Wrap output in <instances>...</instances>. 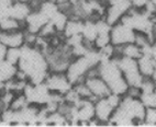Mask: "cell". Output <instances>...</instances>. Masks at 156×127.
Instances as JSON below:
<instances>
[{
  "label": "cell",
  "mask_w": 156,
  "mask_h": 127,
  "mask_svg": "<svg viewBox=\"0 0 156 127\" xmlns=\"http://www.w3.org/2000/svg\"><path fill=\"white\" fill-rule=\"evenodd\" d=\"M18 69L25 77L28 82L37 84L44 82L50 69L45 54L34 45L24 44L21 47V56Z\"/></svg>",
  "instance_id": "obj_1"
},
{
  "label": "cell",
  "mask_w": 156,
  "mask_h": 127,
  "mask_svg": "<svg viewBox=\"0 0 156 127\" xmlns=\"http://www.w3.org/2000/svg\"><path fill=\"white\" fill-rule=\"evenodd\" d=\"M145 108L139 98L124 94L121 98L120 104L113 112L109 125L133 126L143 124L145 116Z\"/></svg>",
  "instance_id": "obj_2"
},
{
  "label": "cell",
  "mask_w": 156,
  "mask_h": 127,
  "mask_svg": "<svg viewBox=\"0 0 156 127\" xmlns=\"http://www.w3.org/2000/svg\"><path fill=\"white\" fill-rule=\"evenodd\" d=\"M101 59L102 57L100 52L96 48L89 50L84 55L73 58L66 70V75L73 86L76 83L83 82L88 72L92 68H95L101 61Z\"/></svg>",
  "instance_id": "obj_3"
},
{
  "label": "cell",
  "mask_w": 156,
  "mask_h": 127,
  "mask_svg": "<svg viewBox=\"0 0 156 127\" xmlns=\"http://www.w3.org/2000/svg\"><path fill=\"white\" fill-rule=\"evenodd\" d=\"M98 75L108 84L111 93L124 95L129 89L128 83L123 77L115 58L101 59L97 66Z\"/></svg>",
  "instance_id": "obj_4"
},
{
  "label": "cell",
  "mask_w": 156,
  "mask_h": 127,
  "mask_svg": "<svg viewBox=\"0 0 156 127\" xmlns=\"http://www.w3.org/2000/svg\"><path fill=\"white\" fill-rule=\"evenodd\" d=\"M122 95L110 93L109 95L95 101V118L99 125H109L113 112L120 104Z\"/></svg>",
  "instance_id": "obj_5"
},
{
  "label": "cell",
  "mask_w": 156,
  "mask_h": 127,
  "mask_svg": "<svg viewBox=\"0 0 156 127\" xmlns=\"http://www.w3.org/2000/svg\"><path fill=\"white\" fill-rule=\"evenodd\" d=\"M115 60H117L118 66L120 68L128 86L140 88L144 80V77L140 71L137 59L120 56V57H115Z\"/></svg>",
  "instance_id": "obj_6"
},
{
  "label": "cell",
  "mask_w": 156,
  "mask_h": 127,
  "mask_svg": "<svg viewBox=\"0 0 156 127\" xmlns=\"http://www.w3.org/2000/svg\"><path fill=\"white\" fill-rule=\"evenodd\" d=\"M106 5L103 19L110 25L120 22L124 14L132 8V3L130 0H103Z\"/></svg>",
  "instance_id": "obj_7"
},
{
  "label": "cell",
  "mask_w": 156,
  "mask_h": 127,
  "mask_svg": "<svg viewBox=\"0 0 156 127\" xmlns=\"http://www.w3.org/2000/svg\"><path fill=\"white\" fill-rule=\"evenodd\" d=\"M23 93L28 98L30 104L37 105V106H43L54 98V93H52L48 90L44 82L37 83V84L29 82L25 87Z\"/></svg>",
  "instance_id": "obj_8"
},
{
  "label": "cell",
  "mask_w": 156,
  "mask_h": 127,
  "mask_svg": "<svg viewBox=\"0 0 156 127\" xmlns=\"http://www.w3.org/2000/svg\"><path fill=\"white\" fill-rule=\"evenodd\" d=\"M44 83L52 93L59 94V95H65L73 88V84L67 77L66 72L50 71L45 78Z\"/></svg>",
  "instance_id": "obj_9"
},
{
  "label": "cell",
  "mask_w": 156,
  "mask_h": 127,
  "mask_svg": "<svg viewBox=\"0 0 156 127\" xmlns=\"http://www.w3.org/2000/svg\"><path fill=\"white\" fill-rule=\"evenodd\" d=\"M134 35H135V32L120 21V22L111 25L110 43L113 46H122L128 43H133Z\"/></svg>",
  "instance_id": "obj_10"
},
{
  "label": "cell",
  "mask_w": 156,
  "mask_h": 127,
  "mask_svg": "<svg viewBox=\"0 0 156 127\" xmlns=\"http://www.w3.org/2000/svg\"><path fill=\"white\" fill-rule=\"evenodd\" d=\"M50 21L48 17L40 9L32 10L24 21V30L27 33L37 35L41 29Z\"/></svg>",
  "instance_id": "obj_11"
},
{
  "label": "cell",
  "mask_w": 156,
  "mask_h": 127,
  "mask_svg": "<svg viewBox=\"0 0 156 127\" xmlns=\"http://www.w3.org/2000/svg\"><path fill=\"white\" fill-rule=\"evenodd\" d=\"M84 82L86 83V86L90 90L95 101L98 99H101V98L107 97L111 93L108 84L105 82V80L98 74L87 76Z\"/></svg>",
  "instance_id": "obj_12"
},
{
  "label": "cell",
  "mask_w": 156,
  "mask_h": 127,
  "mask_svg": "<svg viewBox=\"0 0 156 127\" xmlns=\"http://www.w3.org/2000/svg\"><path fill=\"white\" fill-rule=\"evenodd\" d=\"M0 44L7 48H20L25 44V30L0 31Z\"/></svg>",
  "instance_id": "obj_13"
},
{
  "label": "cell",
  "mask_w": 156,
  "mask_h": 127,
  "mask_svg": "<svg viewBox=\"0 0 156 127\" xmlns=\"http://www.w3.org/2000/svg\"><path fill=\"white\" fill-rule=\"evenodd\" d=\"M31 11H32V8H31L29 3L13 1L11 3V6H10V8H9L8 15L18 20L20 22L24 23L25 19L28 18V15L31 13Z\"/></svg>",
  "instance_id": "obj_14"
},
{
  "label": "cell",
  "mask_w": 156,
  "mask_h": 127,
  "mask_svg": "<svg viewBox=\"0 0 156 127\" xmlns=\"http://www.w3.org/2000/svg\"><path fill=\"white\" fill-rule=\"evenodd\" d=\"M18 74V66L13 63H9L8 60H5L0 63V83L3 84L7 83L8 81L12 80L16 78Z\"/></svg>",
  "instance_id": "obj_15"
},
{
  "label": "cell",
  "mask_w": 156,
  "mask_h": 127,
  "mask_svg": "<svg viewBox=\"0 0 156 127\" xmlns=\"http://www.w3.org/2000/svg\"><path fill=\"white\" fill-rule=\"evenodd\" d=\"M83 25H84V20L69 18L68 21H67L66 25H65L64 30H63V32H62V36H63V39H65L70 37V36L81 34Z\"/></svg>",
  "instance_id": "obj_16"
},
{
  "label": "cell",
  "mask_w": 156,
  "mask_h": 127,
  "mask_svg": "<svg viewBox=\"0 0 156 127\" xmlns=\"http://www.w3.org/2000/svg\"><path fill=\"white\" fill-rule=\"evenodd\" d=\"M137 63H139V68L141 74L143 75L144 78H151L153 75L154 70H155V65L156 61L150 55H145L143 54L141 57L137 59Z\"/></svg>",
  "instance_id": "obj_17"
},
{
  "label": "cell",
  "mask_w": 156,
  "mask_h": 127,
  "mask_svg": "<svg viewBox=\"0 0 156 127\" xmlns=\"http://www.w3.org/2000/svg\"><path fill=\"white\" fill-rule=\"evenodd\" d=\"M24 30V23L20 22L13 18L6 15L0 19V31H17Z\"/></svg>",
  "instance_id": "obj_18"
},
{
  "label": "cell",
  "mask_w": 156,
  "mask_h": 127,
  "mask_svg": "<svg viewBox=\"0 0 156 127\" xmlns=\"http://www.w3.org/2000/svg\"><path fill=\"white\" fill-rule=\"evenodd\" d=\"M30 104L28 101V98L25 97V94L23 92H20V93L14 94V98L12 100L11 105H10V110L12 111H20L22 108H27L28 105Z\"/></svg>",
  "instance_id": "obj_19"
},
{
  "label": "cell",
  "mask_w": 156,
  "mask_h": 127,
  "mask_svg": "<svg viewBox=\"0 0 156 127\" xmlns=\"http://www.w3.org/2000/svg\"><path fill=\"white\" fill-rule=\"evenodd\" d=\"M139 99L143 103L145 108H156V95L153 91L151 92H141Z\"/></svg>",
  "instance_id": "obj_20"
},
{
  "label": "cell",
  "mask_w": 156,
  "mask_h": 127,
  "mask_svg": "<svg viewBox=\"0 0 156 127\" xmlns=\"http://www.w3.org/2000/svg\"><path fill=\"white\" fill-rule=\"evenodd\" d=\"M20 56H21V47L20 48H8L6 54V60L18 66Z\"/></svg>",
  "instance_id": "obj_21"
},
{
  "label": "cell",
  "mask_w": 156,
  "mask_h": 127,
  "mask_svg": "<svg viewBox=\"0 0 156 127\" xmlns=\"http://www.w3.org/2000/svg\"><path fill=\"white\" fill-rule=\"evenodd\" d=\"M12 2H13V0H0V19L8 15L9 8Z\"/></svg>",
  "instance_id": "obj_22"
},
{
  "label": "cell",
  "mask_w": 156,
  "mask_h": 127,
  "mask_svg": "<svg viewBox=\"0 0 156 127\" xmlns=\"http://www.w3.org/2000/svg\"><path fill=\"white\" fill-rule=\"evenodd\" d=\"M148 0H130V2L132 3V6L135 8H144Z\"/></svg>",
  "instance_id": "obj_23"
},
{
  "label": "cell",
  "mask_w": 156,
  "mask_h": 127,
  "mask_svg": "<svg viewBox=\"0 0 156 127\" xmlns=\"http://www.w3.org/2000/svg\"><path fill=\"white\" fill-rule=\"evenodd\" d=\"M150 55H151V57L153 58L154 60L156 61V37H155V39L152 42V44H151Z\"/></svg>",
  "instance_id": "obj_24"
},
{
  "label": "cell",
  "mask_w": 156,
  "mask_h": 127,
  "mask_svg": "<svg viewBox=\"0 0 156 127\" xmlns=\"http://www.w3.org/2000/svg\"><path fill=\"white\" fill-rule=\"evenodd\" d=\"M7 48L6 46H3L2 44H0V63L6 59V54H7Z\"/></svg>",
  "instance_id": "obj_25"
},
{
  "label": "cell",
  "mask_w": 156,
  "mask_h": 127,
  "mask_svg": "<svg viewBox=\"0 0 156 127\" xmlns=\"http://www.w3.org/2000/svg\"><path fill=\"white\" fill-rule=\"evenodd\" d=\"M151 1V3L153 5V7L155 8V11H156V0H150Z\"/></svg>",
  "instance_id": "obj_26"
},
{
  "label": "cell",
  "mask_w": 156,
  "mask_h": 127,
  "mask_svg": "<svg viewBox=\"0 0 156 127\" xmlns=\"http://www.w3.org/2000/svg\"><path fill=\"white\" fill-rule=\"evenodd\" d=\"M153 92H154V94L156 95V83H155V87H154V90H153Z\"/></svg>",
  "instance_id": "obj_27"
}]
</instances>
